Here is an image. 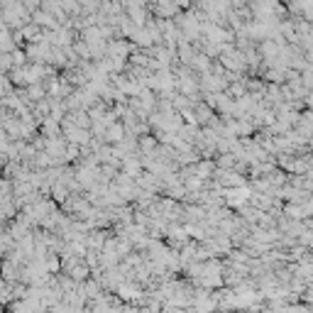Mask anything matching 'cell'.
Wrapping results in <instances>:
<instances>
[{"label": "cell", "instance_id": "6da1fadb", "mask_svg": "<svg viewBox=\"0 0 313 313\" xmlns=\"http://www.w3.org/2000/svg\"><path fill=\"white\" fill-rule=\"evenodd\" d=\"M0 52H12V42H10V37H8V34H3V37H0Z\"/></svg>", "mask_w": 313, "mask_h": 313}]
</instances>
